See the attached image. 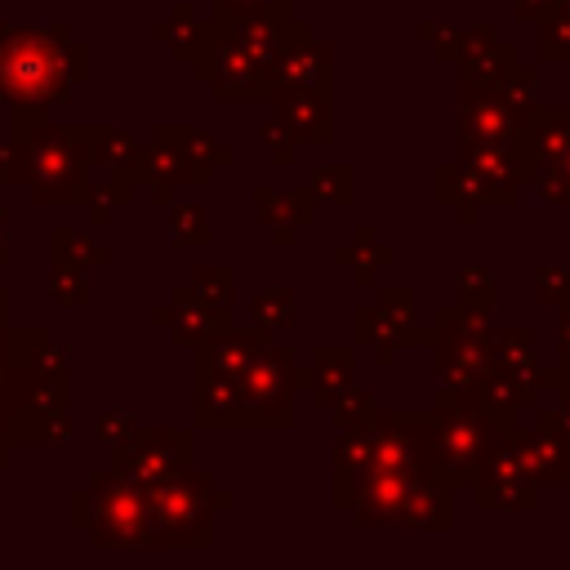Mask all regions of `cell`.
Masks as SVG:
<instances>
[{
    "instance_id": "9a60e30c",
    "label": "cell",
    "mask_w": 570,
    "mask_h": 570,
    "mask_svg": "<svg viewBox=\"0 0 570 570\" xmlns=\"http://www.w3.org/2000/svg\"><path fill=\"white\" fill-rule=\"evenodd\" d=\"M165 125V134L178 142V151L191 160V169L209 183V174L214 169H223V165H232L236 160V151L227 147V142H218L209 129H196V125H169V120H160Z\"/></svg>"
},
{
    "instance_id": "1f68e13d",
    "label": "cell",
    "mask_w": 570,
    "mask_h": 570,
    "mask_svg": "<svg viewBox=\"0 0 570 570\" xmlns=\"http://www.w3.org/2000/svg\"><path fill=\"white\" fill-rule=\"evenodd\" d=\"M13 263V227H9V209L0 205V267Z\"/></svg>"
},
{
    "instance_id": "44dd1931",
    "label": "cell",
    "mask_w": 570,
    "mask_h": 570,
    "mask_svg": "<svg viewBox=\"0 0 570 570\" xmlns=\"http://www.w3.org/2000/svg\"><path fill=\"white\" fill-rule=\"evenodd\" d=\"M49 294H53L58 307H89V303H94L89 276H85V267H76V263H53V272H49Z\"/></svg>"
},
{
    "instance_id": "484cf974",
    "label": "cell",
    "mask_w": 570,
    "mask_h": 570,
    "mask_svg": "<svg viewBox=\"0 0 570 570\" xmlns=\"http://www.w3.org/2000/svg\"><path fill=\"white\" fill-rule=\"evenodd\" d=\"M258 142L267 147V156H272L276 165H289V160H294V147H298V142H294V134L285 129V120H281L276 111H272V120H263V125H258Z\"/></svg>"
},
{
    "instance_id": "603a6c76",
    "label": "cell",
    "mask_w": 570,
    "mask_h": 570,
    "mask_svg": "<svg viewBox=\"0 0 570 570\" xmlns=\"http://www.w3.org/2000/svg\"><path fill=\"white\" fill-rule=\"evenodd\" d=\"M352 187H356V178H352L347 165H321V169H312V191H316V200L352 205Z\"/></svg>"
},
{
    "instance_id": "d6986e66",
    "label": "cell",
    "mask_w": 570,
    "mask_h": 570,
    "mask_svg": "<svg viewBox=\"0 0 570 570\" xmlns=\"http://www.w3.org/2000/svg\"><path fill=\"white\" fill-rule=\"evenodd\" d=\"M298 321V298H294V289L289 285H272V289H258L254 294V325H263L267 334L272 330H289Z\"/></svg>"
},
{
    "instance_id": "f546056e",
    "label": "cell",
    "mask_w": 570,
    "mask_h": 570,
    "mask_svg": "<svg viewBox=\"0 0 570 570\" xmlns=\"http://www.w3.org/2000/svg\"><path fill=\"white\" fill-rule=\"evenodd\" d=\"M9 361H13V325L0 316V423L9 428V405H4V379H9Z\"/></svg>"
},
{
    "instance_id": "4fadbf2b",
    "label": "cell",
    "mask_w": 570,
    "mask_h": 570,
    "mask_svg": "<svg viewBox=\"0 0 570 570\" xmlns=\"http://www.w3.org/2000/svg\"><path fill=\"white\" fill-rule=\"evenodd\" d=\"M151 321H156V325H165L183 347H200V343L223 325V321H218V316H214V312H209V307H205L187 285H183V289H174V294H169V303H156V307H151Z\"/></svg>"
},
{
    "instance_id": "ac0fdd59",
    "label": "cell",
    "mask_w": 570,
    "mask_h": 570,
    "mask_svg": "<svg viewBox=\"0 0 570 570\" xmlns=\"http://www.w3.org/2000/svg\"><path fill=\"white\" fill-rule=\"evenodd\" d=\"M49 263H76V267L89 272V267H107V263H111V249L98 245L89 232L58 223V227L49 232Z\"/></svg>"
},
{
    "instance_id": "d4e9b609",
    "label": "cell",
    "mask_w": 570,
    "mask_h": 570,
    "mask_svg": "<svg viewBox=\"0 0 570 570\" xmlns=\"http://www.w3.org/2000/svg\"><path fill=\"white\" fill-rule=\"evenodd\" d=\"M330 410H334L338 428H356V423H365V419L374 414V396H370L365 387H356V383H352V387H343V392L334 396V405H330Z\"/></svg>"
},
{
    "instance_id": "f1b7e54d",
    "label": "cell",
    "mask_w": 570,
    "mask_h": 570,
    "mask_svg": "<svg viewBox=\"0 0 570 570\" xmlns=\"http://www.w3.org/2000/svg\"><path fill=\"white\" fill-rule=\"evenodd\" d=\"M76 423H71V414L62 410V414H53L49 419V428H45V436H40V450H71V441H76V432H71Z\"/></svg>"
},
{
    "instance_id": "4dcf8cb0",
    "label": "cell",
    "mask_w": 570,
    "mask_h": 570,
    "mask_svg": "<svg viewBox=\"0 0 570 570\" xmlns=\"http://www.w3.org/2000/svg\"><path fill=\"white\" fill-rule=\"evenodd\" d=\"M116 209H120V205H116V200H111V196H107L102 187H98V191L89 196V223H94V227H111Z\"/></svg>"
},
{
    "instance_id": "52a82bcc",
    "label": "cell",
    "mask_w": 570,
    "mask_h": 570,
    "mask_svg": "<svg viewBox=\"0 0 570 570\" xmlns=\"http://www.w3.org/2000/svg\"><path fill=\"white\" fill-rule=\"evenodd\" d=\"M209 27H214V22H209ZM196 80H205L218 102H267L272 67L258 62V58H254L249 49H240L236 40H227L223 31H214V45H209L205 62L196 67Z\"/></svg>"
},
{
    "instance_id": "e575fe53",
    "label": "cell",
    "mask_w": 570,
    "mask_h": 570,
    "mask_svg": "<svg viewBox=\"0 0 570 570\" xmlns=\"http://www.w3.org/2000/svg\"><path fill=\"white\" fill-rule=\"evenodd\" d=\"M80 4H147V0H80Z\"/></svg>"
},
{
    "instance_id": "2e32d148",
    "label": "cell",
    "mask_w": 570,
    "mask_h": 570,
    "mask_svg": "<svg viewBox=\"0 0 570 570\" xmlns=\"http://www.w3.org/2000/svg\"><path fill=\"white\" fill-rule=\"evenodd\" d=\"M98 165L107 169L111 183H129L138 187V169H142V142L129 129L102 125L98 129Z\"/></svg>"
},
{
    "instance_id": "8992f818",
    "label": "cell",
    "mask_w": 570,
    "mask_h": 570,
    "mask_svg": "<svg viewBox=\"0 0 570 570\" xmlns=\"http://www.w3.org/2000/svg\"><path fill=\"white\" fill-rule=\"evenodd\" d=\"M107 454H111V468H120L134 485L151 490V485L169 481L174 472H183L191 463V432H183V428H134Z\"/></svg>"
},
{
    "instance_id": "4316f807",
    "label": "cell",
    "mask_w": 570,
    "mask_h": 570,
    "mask_svg": "<svg viewBox=\"0 0 570 570\" xmlns=\"http://www.w3.org/2000/svg\"><path fill=\"white\" fill-rule=\"evenodd\" d=\"M218 18H245V13H272V18H294V0H214Z\"/></svg>"
},
{
    "instance_id": "83f0119b",
    "label": "cell",
    "mask_w": 570,
    "mask_h": 570,
    "mask_svg": "<svg viewBox=\"0 0 570 570\" xmlns=\"http://www.w3.org/2000/svg\"><path fill=\"white\" fill-rule=\"evenodd\" d=\"M285 218H289L294 227H307V223H316V191H312V183L285 187Z\"/></svg>"
},
{
    "instance_id": "836d02e7",
    "label": "cell",
    "mask_w": 570,
    "mask_h": 570,
    "mask_svg": "<svg viewBox=\"0 0 570 570\" xmlns=\"http://www.w3.org/2000/svg\"><path fill=\"white\" fill-rule=\"evenodd\" d=\"M9 459H13V441H9V428L0 423V468H9Z\"/></svg>"
},
{
    "instance_id": "5bb4252c",
    "label": "cell",
    "mask_w": 570,
    "mask_h": 570,
    "mask_svg": "<svg viewBox=\"0 0 570 570\" xmlns=\"http://www.w3.org/2000/svg\"><path fill=\"white\" fill-rule=\"evenodd\" d=\"M298 383H307V387H312L316 410H321V405L330 410V405H334V396H338L343 387H352V383H356L352 347H316V356H312L307 374L298 370Z\"/></svg>"
},
{
    "instance_id": "d6a6232c",
    "label": "cell",
    "mask_w": 570,
    "mask_h": 570,
    "mask_svg": "<svg viewBox=\"0 0 570 570\" xmlns=\"http://www.w3.org/2000/svg\"><path fill=\"white\" fill-rule=\"evenodd\" d=\"M0 187H13V147H9V138L0 142Z\"/></svg>"
},
{
    "instance_id": "7a4b0ae2",
    "label": "cell",
    "mask_w": 570,
    "mask_h": 570,
    "mask_svg": "<svg viewBox=\"0 0 570 570\" xmlns=\"http://www.w3.org/2000/svg\"><path fill=\"white\" fill-rule=\"evenodd\" d=\"M94 71V53L62 22H0V102L49 111Z\"/></svg>"
},
{
    "instance_id": "8fae6325",
    "label": "cell",
    "mask_w": 570,
    "mask_h": 570,
    "mask_svg": "<svg viewBox=\"0 0 570 570\" xmlns=\"http://www.w3.org/2000/svg\"><path fill=\"white\" fill-rule=\"evenodd\" d=\"M191 419H196V428H249L240 379L196 370V379H191Z\"/></svg>"
},
{
    "instance_id": "ffe728a7",
    "label": "cell",
    "mask_w": 570,
    "mask_h": 570,
    "mask_svg": "<svg viewBox=\"0 0 570 570\" xmlns=\"http://www.w3.org/2000/svg\"><path fill=\"white\" fill-rule=\"evenodd\" d=\"M254 209H258V223L272 232L276 245H289L294 240V223L285 218V187H272V183H258L254 191Z\"/></svg>"
},
{
    "instance_id": "9c48e42d",
    "label": "cell",
    "mask_w": 570,
    "mask_h": 570,
    "mask_svg": "<svg viewBox=\"0 0 570 570\" xmlns=\"http://www.w3.org/2000/svg\"><path fill=\"white\" fill-rule=\"evenodd\" d=\"M205 178L191 169V160L178 151V142L165 134V125L151 129V142H142V169H138V187H147V196L156 205H169L178 187H200Z\"/></svg>"
},
{
    "instance_id": "5b68a950",
    "label": "cell",
    "mask_w": 570,
    "mask_h": 570,
    "mask_svg": "<svg viewBox=\"0 0 570 570\" xmlns=\"http://www.w3.org/2000/svg\"><path fill=\"white\" fill-rule=\"evenodd\" d=\"M294 387H298L294 352L263 338L254 361L240 370V396L249 410V428H289L294 423Z\"/></svg>"
},
{
    "instance_id": "e0dca14e",
    "label": "cell",
    "mask_w": 570,
    "mask_h": 570,
    "mask_svg": "<svg viewBox=\"0 0 570 570\" xmlns=\"http://www.w3.org/2000/svg\"><path fill=\"white\" fill-rule=\"evenodd\" d=\"M187 289H191L223 325L232 321V312H236V272H232L227 263H200V267L191 272Z\"/></svg>"
},
{
    "instance_id": "3957f363",
    "label": "cell",
    "mask_w": 570,
    "mask_h": 570,
    "mask_svg": "<svg viewBox=\"0 0 570 570\" xmlns=\"http://www.w3.org/2000/svg\"><path fill=\"white\" fill-rule=\"evenodd\" d=\"M71 525L89 534L94 548H111V552H129V548H147V525H151V508H147V490L134 485L120 468H98L76 494H71Z\"/></svg>"
},
{
    "instance_id": "7c38bea8",
    "label": "cell",
    "mask_w": 570,
    "mask_h": 570,
    "mask_svg": "<svg viewBox=\"0 0 570 570\" xmlns=\"http://www.w3.org/2000/svg\"><path fill=\"white\" fill-rule=\"evenodd\" d=\"M267 338V330L263 325H218L200 347H191L196 352V370H214V374H232V379H240V370L254 361V352H258V343Z\"/></svg>"
},
{
    "instance_id": "277c9868",
    "label": "cell",
    "mask_w": 570,
    "mask_h": 570,
    "mask_svg": "<svg viewBox=\"0 0 570 570\" xmlns=\"http://www.w3.org/2000/svg\"><path fill=\"white\" fill-rule=\"evenodd\" d=\"M227 503L232 494L218 490L196 463H187L183 472L147 490V508H151L147 548H205L214 512Z\"/></svg>"
},
{
    "instance_id": "30bf717a",
    "label": "cell",
    "mask_w": 570,
    "mask_h": 570,
    "mask_svg": "<svg viewBox=\"0 0 570 570\" xmlns=\"http://www.w3.org/2000/svg\"><path fill=\"white\" fill-rule=\"evenodd\" d=\"M294 142H334V98L330 89H276L267 98Z\"/></svg>"
},
{
    "instance_id": "cb8c5ba5",
    "label": "cell",
    "mask_w": 570,
    "mask_h": 570,
    "mask_svg": "<svg viewBox=\"0 0 570 570\" xmlns=\"http://www.w3.org/2000/svg\"><path fill=\"white\" fill-rule=\"evenodd\" d=\"M134 428H138V423H134V414H129L125 405H98V410H94V441L107 445V450L120 445Z\"/></svg>"
},
{
    "instance_id": "6da1fadb",
    "label": "cell",
    "mask_w": 570,
    "mask_h": 570,
    "mask_svg": "<svg viewBox=\"0 0 570 570\" xmlns=\"http://www.w3.org/2000/svg\"><path fill=\"white\" fill-rule=\"evenodd\" d=\"M98 129L102 125H62L49 111L9 107L13 187L22 183L31 205L45 209L89 205L98 191Z\"/></svg>"
},
{
    "instance_id": "ba28073f",
    "label": "cell",
    "mask_w": 570,
    "mask_h": 570,
    "mask_svg": "<svg viewBox=\"0 0 570 570\" xmlns=\"http://www.w3.org/2000/svg\"><path fill=\"white\" fill-rule=\"evenodd\" d=\"M330 85H334V49L307 22L294 18V27H289V36H285V45L272 62L267 98L276 89H330Z\"/></svg>"
},
{
    "instance_id": "7402d4cb",
    "label": "cell",
    "mask_w": 570,
    "mask_h": 570,
    "mask_svg": "<svg viewBox=\"0 0 570 570\" xmlns=\"http://www.w3.org/2000/svg\"><path fill=\"white\" fill-rule=\"evenodd\" d=\"M169 236L174 245H209L214 240V223L205 205H174L169 209Z\"/></svg>"
}]
</instances>
